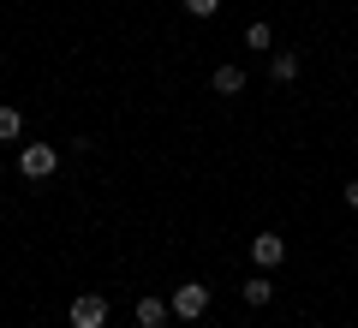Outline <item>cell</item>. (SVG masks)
I'll use <instances>...</instances> for the list:
<instances>
[{"mask_svg":"<svg viewBox=\"0 0 358 328\" xmlns=\"http://www.w3.org/2000/svg\"><path fill=\"white\" fill-rule=\"evenodd\" d=\"M54 167H60V150H54V143H24V150H18V173L24 179H48Z\"/></svg>","mask_w":358,"mask_h":328,"instance_id":"1","label":"cell"},{"mask_svg":"<svg viewBox=\"0 0 358 328\" xmlns=\"http://www.w3.org/2000/svg\"><path fill=\"white\" fill-rule=\"evenodd\" d=\"M167 304H173V316H179V322H197V316L209 311V287H203V280H185V287H179Z\"/></svg>","mask_w":358,"mask_h":328,"instance_id":"2","label":"cell"},{"mask_svg":"<svg viewBox=\"0 0 358 328\" xmlns=\"http://www.w3.org/2000/svg\"><path fill=\"white\" fill-rule=\"evenodd\" d=\"M66 316H72V328H108V299L102 292H78Z\"/></svg>","mask_w":358,"mask_h":328,"instance_id":"3","label":"cell"},{"mask_svg":"<svg viewBox=\"0 0 358 328\" xmlns=\"http://www.w3.org/2000/svg\"><path fill=\"white\" fill-rule=\"evenodd\" d=\"M281 257H287V239H281V233H257V239H251V263H257V269H275Z\"/></svg>","mask_w":358,"mask_h":328,"instance_id":"4","label":"cell"},{"mask_svg":"<svg viewBox=\"0 0 358 328\" xmlns=\"http://www.w3.org/2000/svg\"><path fill=\"white\" fill-rule=\"evenodd\" d=\"M239 299L251 304V311H257V304H268V299H275V280H268V269H263V275H251V280H245V287H239Z\"/></svg>","mask_w":358,"mask_h":328,"instance_id":"5","label":"cell"},{"mask_svg":"<svg viewBox=\"0 0 358 328\" xmlns=\"http://www.w3.org/2000/svg\"><path fill=\"white\" fill-rule=\"evenodd\" d=\"M268 78H275V84H293V78H299V54H293V48H275V60H268Z\"/></svg>","mask_w":358,"mask_h":328,"instance_id":"6","label":"cell"},{"mask_svg":"<svg viewBox=\"0 0 358 328\" xmlns=\"http://www.w3.org/2000/svg\"><path fill=\"white\" fill-rule=\"evenodd\" d=\"M209 90H215V96H239V90H245V72H239V66H215Z\"/></svg>","mask_w":358,"mask_h":328,"instance_id":"7","label":"cell"},{"mask_svg":"<svg viewBox=\"0 0 358 328\" xmlns=\"http://www.w3.org/2000/svg\"><path fill=\"white\" fill-rule=\"evenodd\" d=\"M167 316H173V304H162V299H138V328H162Z\"/></svg>","mask_w":358,"mask_h":328,"instance_id":"8","label":"cell"},{"mask_svg":"<svg viewBox=\"0 0 358 328\" xmlns=\"http://www.w3.org/2000/svg\"><path fill=\"white\" fill-rule=\"evenodd\" d=\"M13 138H24V114L18 108H0V143H13Z\"/></svg>","mask_w":358,"mask_h":328,"instance_id":"9","label":"cell"},{"mask_svg":"<svg viewBox=\"0 0 358 328\" xmlns=\"http://www.w3.org/2000/svg\"><path fill=\"white\" fill-rule=\"evenodd\" d=\"M268 42H275L268 24H245V48H268Z\"/></svg>","mask_w":358,"mask_h":328,"instance_id":"10","label":"cell"},{"mask_svg":"<svg viewBox=\"0 0 358 328\" xmlns=\"http://www.w3.org/2000/svg\"><path fill=\"white\" fill-rule=\"evenodd\" d=\"M179 6H185L192 18H215L221 13V0H179Z\"/></svg>","mask_w":358,"mask_h":328,"instance_id":"11","label":"cell"},{"mask_svg":"<svg viewBox=\"0 0 358 328\" xmlns=\"http://www.w3.org/2000/svg\"><path fill=\"white\" fill-rule=\"evenodd\" d=\"M346 209H358V179H346Z\"/></svg>","mask_w":358,"mask_h":328,"instance_id":"12","label":"cell"}]
</instances>
